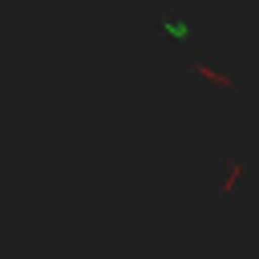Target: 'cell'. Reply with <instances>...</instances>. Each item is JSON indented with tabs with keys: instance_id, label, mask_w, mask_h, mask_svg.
Wrapping results in <instances>:
<instances>
[{
	"instance_id": "cell-1",
	"label": "cell",
	"mask_w": 259,
	"mask_h": 259,
	"mask_svg": "<svg viewBox=\"0 0 259 259\" xmlns=\"http://www.w3.org/2000/svg\"><path fill=\"white\" fill-rule=\"evenodd\" d=\"M158 28H166L170 36H182V40H186V36H194V24H186V20H170V16H162V20H158Z\"/></svg>"
}]
</instances>
